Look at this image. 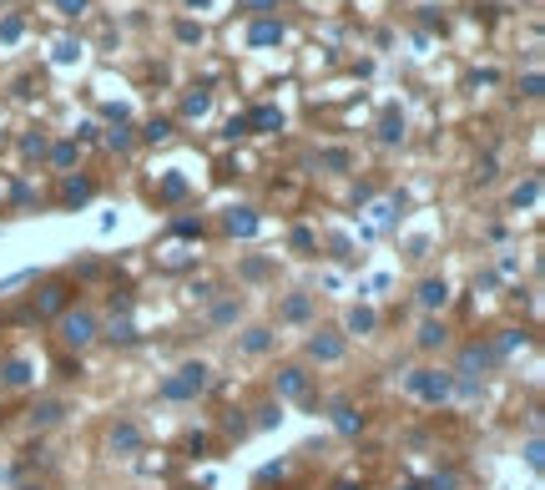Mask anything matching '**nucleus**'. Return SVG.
I'll return each mask as SVG.
<instances>
[{
	"instance_id": "obj_7",
	"label": "nucleus",
	"mask_w": 545,
	"mask_h": 490,
	"mask_svg": "<svg viewBox=\"0 0 545 490\" xmlns=\"http://www.w3.org/2000/svg\"><path fill=\"white\" fill-rule=\"evenodd\" d=\"M248 40L253 46H278L283 40V20H257V26L248 31Z\"/></svg>"
},
{
	"instance_id": "obj_19",
	"label": "nucleus",
	"mask_w": 545,
	"mask_h": 490,
	"mask_svg": "<svg viewBox=\"0 0 545 490\" xmlns=\"http://www.w3.org/2000/svg\"><path fill=\"white\" fill-rule=\"evenodd\" d=\"M338 430H343V435L364 430V415H359V410H348V404H338Z\"/></svg>"
},
{
	"instance_id": "obj_21",
	"label": "nucleus",
	"mask_w": 545,
	"mask_h": 490,
	"mask_svg": "<svg viewBox=\"0 0 545 490\" xmlns=\"http://www.w3.org/2000/svg\"><path fill=\"white\" fill-rule=\"evenodd\" d=\"M142 137H147V142H167V137H172V121H167V117L147 121V132H142Z\"/></svg>"
},
{
	"instance_id": "obj_4",
	"label": "nucleus",
	"mask_w": 545,
	"mask_h": 490,
	"mask_svg": "<svg viewBox=\"0 0 545 490\" xmlns=\"http://www.w3.org/2000/svg\"><path fill=\"white\" fill-rule=\"evenodd\" d=\"M308 354L323 359V364H338V359H343V339H334V334H313V339H308Z\"/></svg>"
},
{
	"instance_id": "obj_18",
	"label": "nucleus",
	"mask_w": 545,
	"mask_h": 490,
	"mask_svg": "<svg viewBox=\"0 0 545 490\" xmlns=\"http://www.w3.org/2000/svg\"><path fill=\"white\" fill-rule=\"evenodd\" d=\"M0 379H6V385H26V379H31V364H26V359H10Z\"/></svg>"
},
{
	"instance_id": "obj_22",
	"label": "nucleus",
	"mask_w": 545,
	"mask_h": 490,
	"mask_svg": "<svg viewBox=\"0 0 545 490\" xmlns=\"http://www.w3.org/2000/svg\"><path fill=\"white\" fill-rule=\"evenodd\" d=\"M227 228H232V232H253V228H257V218H253L248 207H237L232 218H227Z\"/></svg>"
},
{
	"instance_id": "obj_33",
	"label": "nucleus",
	"mask_w": 545,
	"mask_h": 490,
	"mask_svg": "<svg viewBox=\"0 0 545 490\" xmlns=\"http://www.w3.org/2000/svg\"><path fill=\"white\" fill-rule=\"evenodd\" d=\"M192 6H207V0H192Z\"/></svg>"
},
{
	"instance_id": "obj_12",
	"label": "nucleus",
	"mask_w": 545,
	"mask_h": 490,
	"mask_svg": "<svg viewBox=\"0 0 545 490\" xmlns=\"http://www.w3.org/2000/svg\"><path fill=\"white\" fill-rule=\"evenodd\" d=\"M66 293H71L66 283H51L46 293H40V313H56V309H66Z\"/></svg>"
},
{
	"instance_id": "obj_8",
	"label": "nucleus",
	"mask_w": 545,
	"mask_h": 490,
	"mask_svg": "<svg viewBox=\"0 0 545 490\" xmlns=\"http://www.w3.org/2000/svg\"><path fill=\"white\" fill-rule=\"evenodd\" d=\"M278 389H283V394H293V399H298V394H308V374H303V369H283V374H278Z\"/></svg>"
},
{
	"instance_id": "obj_1",
	"label": "nucleus",
	"mask_w": 545,
	"mask_h": 490,
	"mask_svg": "<svg viewBox=\"0 0 545 490\" xmlns=\"http://www.w3.org/2000/svg\"><path fill=\"white\" fill-rule=\"evenodd\" d=\"M207 364H182L177 369V379H167L162 385V399H197L202 389H207Z\"/></svg>"
},
{
	"instance_id": "obj_11",
	"label": "nucleus",
	"mask_w": 545,
	"mask_h": 490,
	"mask_svg": "<svg viewBox=\"0 0 545 490\" xmlns=\"http://www.w3.org/2000/svg\"><path fill=\"white\" fill-rule=\"evenodd\" d=\"M495 359H500V354H495V344H470V349H465V369H475V364H479V369H490Z\"/></svg>"
},
{
	"instance_id": "obj_28",
	"label": "nucleus",
	"mask_w": 545,
	"mask_h": 490,
	"mask_svg": "<svg viewBox=\"0 0 545 490\" xmlns=\"http://www.w3.org/2000/svg\"><path fill=\"white\" fill-rule=\"evenodd\" d=\"M429 490H460V475H454V470H445V475H434V480H429Z\"/></svg>"
},
{
	"instance_id": "obj_5",
	"label": "nucleus",
	"mask_w": 545,
	"mask_h": 490,
	"mask_svg": "<svg viewBox=\"0 0 545 490\" xmlns=\"http://www.w3.org/2000/svg\"><path fill=\"white\" fill-rule=\"evenodd\" d=\"M419 304H424V309H445V304H449L445 279H424V283H419Z\"/></svg>"
},
{
	"instance_id": "obj_13",
	"label": "nucleus",
	"mask_w": 545,
	"mask_h": 490,
	"mask_svg": "<svg viewBox=\"0 0 545 490\" xmlns=\"http://www.w3.org/2000/svg\"><path fill=\"white\" fill-rule=\"evenodd\" d=\"M445 339H449V329H445V324H434V318H429V324L419 329V349H440Z\"/></svg>"
},
{
	"instance_id": "obj_27",
	"label": "nucleus",
	"mask_w": 545,
	"mask_h": 490,
	"mask_svg": "<svg viewBox=\"0 0 545 490\" xmlns=\"http://www.w3.org/2000/svg\"><path fill=\"white\" fill-rule=\"evenodd\" d=\"M232 318H237V304H217V309H212V329L232 324Z\"/></svg>"
},
{
	"instance_id": "obj_29",
	"label": "nucleus",
	"mask_w": 545,
	"mask_h": 490,
	"mask_svg": "<svg viewBox=\"0 0 545 490\" xmlns=\"http://www.w3.org/2000/svg\"><path fill=\"white\" fill-rule=\"evenodd\" d=\"M20 36V15H10V20H0V40H15Z\"/></svg>"
},
{
	"instance_id": "obj_14",
	"label": "nucleus",
	"mask_w": 545,
	"mask_h": 490,
	"mask_svg": "<svg viewBox=\"0 0 545 490\" xmlns=\"http://www.w3.org/2000/svg\"><path fill=\"white\" fill-rule=\"evenodd\" d=\"M308 309H313V304H308V293H293L288 304H283V318H293V324H303V318H308Z\"/></svg>"
},
{
	"instance_id": "obj_24",
	"label": "nucleus",
	"mask_w": 545,
	"mask_h": 490,
	"mask_svg": "<svg viewBox=\"0 0 545 490\" xmlns=\"http://www.w3.org/2000/svg\"><path fill=\"white\" fill-rule=\"evenodd\" d=\"M106 339H112V344H137V329L132 324H112V329H106Z\"/></svg>"
},
{
	"instance_id": "obj_3",
	"label": "nucleus",
	"mask_w": 545,
	"mask_h": 490,
	"mask_svg": "<svg viewBox=\"0 0 545 490\" xmlns=\"http://www.w3.org/2000/svg\"><path fill=\"white\" fill-rule=\"evenodd\" d=\"M409 389L419 394V399H429V404H440V399H449L454 379H449V374H440V369H419V374H409Z\"/></svg>"
},
{
	"instance_id": "obj_16",
	"label": "nucleus",
	"mask_w": 545,
	"mask_h": 490,
	"mask_svg": "<svg viewBox=\"0 0 545 490\" xmlns=\"http://www.w3.org/2000/svg\"><path fill=\"white\" fill-rule=\"evenodd\" d=\"M399 137H404V117H399V112H389V117H384V126H379V142H399Z\"/></svg>"
},
{
	"instance_id": "obj_35",
	"label": "nucleus",
	"mask_w": 545,
	"mask_h": 490,
	"mask_svg": "<svg viewBox=\"0 0 545 490\" xmlns=\"http://www.w3.org/2000/svg\"><path fill=\"white\" fill-rule=\"evenodd\" d=\"M187 490H192V485H187Z\"/></svg>"
},
{
	"instance_id": "obj_25",
	"label": "nucleus",
	"mask_w": 545,
	"mask_h": 490,
	"mask_svg": "<svg viewBox=\"0 0 545 490\" xmlns=\"http://www.w3.org/2000/svg\"><path fill=\"white\" fill-rule=\"evenodd\" d=\"M71 162H76V142H61L51 152V167H71Z\"/></svg>"
},
{
	"instance_id": "obj_26",
	"label": "nucleus",
	"mask_w": 545,
	"mask_h": 490,
	"mask_svg": "<svg viewBox=\"0 0 545 490\" xmlns=\"http://www.w3.org/2000/svg\"><path fill=\"white\" fill-rule=\"evenodd\" d=\"M535 198H540V182H535V177H530L525 187H515V193H510V202H515V207H520V202H535Z\"/></svg>"
},
{
	"instance_id": "obj_20",
	"label": "nucleus",
	"mask_w": 545,
	"mask_h": 490,
	"mask_svg": "<svg viewBox=\"0 0 545 490\" xmlns=\"http://www.w3.org/2000/svg\"><path fill=\"white\" fill-rule=\"evenodd\" d=\"M207 106H212V96H207V91H192V96L182 101V112H187V117H202Z\"/></svg>"
},
{
	"instance_id": "obj_2",
	"label": "nucleus",
	"mask_w": 545,
	"mask_h": 490,
	"mask_svg": "<svg viewBox=\"0 0 545 490\" xmlns=\"http://www.w3.org/2000/svg\"><path fill=\"white\" fill-rule=\"evenodd\" d=\"M91 339H96V318L86 309H71L66 318H61V344H66V349H86Z\"/></svg>"
},
{
	"instance_id": "obj_32",
	"label": "nucleus",
	"mask_w": 545,
	"mask_h": 490,
	"mask_svg": "<svg viewBox=\"0 0 545 490\" xmlns=\"http://www.w3.org/2000/svg\"><path fill=\"white\" fill-rule=\"evenodd\" d=\"M334 490H364V485H359V480H338Z\"/></svg>"
},
{
	"instance_id": "obj_23",
	"label": "nucleus",
	"mask_w": 545,
	"mask_h": 490,
	"mask_svg": "<svg viewBox=\"0 0 545 490\" xmlns=\"http://www.w3.org/2000/svg\"><path fill=\"white\" fill-rule=\"evenodd\" d=\"M61 415H66V404H56V399H51V404H40V410H36V424H56Z\"/></svg>"
},
{
	"instance_id": "obj_34",
	"label": "nucleus",
	"mask_w": 545,
	"mask_h": 490,
	"mask_svg": "<svg viewBox=\"0 0 545 490\" xmlns=\"http://www.w3.org/2000/svg\"><path fill=\"white\" fill-rule=\"evenodd\" d=\"M404 490H419V485H404Z\"/></svg>"
},
{
	"instance_id": "obj_15",
	"label": "nucleus",
	"mask_w": 545,
	"mask_h": 490,
	"mask_svg": "<svg viewBox=\"0 0 545 490\" xmlns=\"http://www.w3.org/2000/svg\"><path fill=\"white\" fill-rule=\"evenodd\" d=\"M268 344H273V329H248V339H243L248 354H268Z\"/></svg>"
},
{
	"instance_id": "obj_30",
	"label": "nucleus",
	"mask_w": 545,
	"mask_h": 490,
	"mask_svg": "<svg viewBox=\"0 0 545 490\" xmlns=\"http://www.w3.org/2000/svg\"><path fill=\"white\" fill-rule=\"evenodd\" d=\"M283 415H278V404H263V410H257V424H278Z\"/></svg>"
},
{
	"instance_id": "obj_10",
	"label": "nucleus",
	"mask_w": 545,
	"mask_h": 490,
	"mask_svg": "<svg viewBox=\"0 0 545 490\" xmlns=\"http://www.w3.org/2000/svg\"><path fill=\"white\" fill-rule=\"evenodd\" d=\"M248 126H257V132H278V126H283V112H278V106H257V112L248 117Z\"/></svg>"
},
{
	"instance_id": "obj_31",
	"label": "nucleus",
	"mask_w": 545,
	"mask_h": 490,
	"mask_svg": "<svg viewBox=\"0 0 545 490\" xmlns=\"http://www.w3.org/2000/svg\"><path fill=\"white\" fill-rule=\"evenodd\" d=\"M56 6L66 10V15H81V10H86V0H56Z\"/></svg>"
},
{
	"instance_id": "obj_17",
	"label": "nucleus",
	"mask_w": 545,
	"mask_h": 490,
	"mask_svg": "<svg viewBox=\"0 0 545 490\" xmlns=\"http://www.w3.org/2000/svg\"><path fill=\"white\" fill-rule=\"evenodd\" d=\"M374 324H379V318H374V309H354V313H348V329H354V334H368Z\"/></svg>"
},
{
	"instance_id": "obj_6",
	"label": "nucleus",
	"mask_w": 545,
	"mask_h": 490,
	"mask_svg": "<svg viewBox=\"0 0 545 490\" xmlns=\"http://www.w3.org/2000/svg\"><path fill=\"white\" fill-rule=\"evenodd\" d=\"M106 440H112V450H137V445H142V430H137V424H112V435H106Z\"/></svg>"
},
{
	"instance_id": "obj_9",
	"label": "nucleus",
	"mask_w": 545,
	"mask_h": 490,
	"mask_svg": "<svg viewBox=\"0 0 545 490\" xmlns=\"http://www.w3.org/2000/svg\"><path fill=\"white\" fill-rule=\"evenodd\" d=\"M91 193H96V187H91V182H86V177H81V182L71 177L66 187H61V202H66V207H76V202H91Z\"/></svg>"
}]
</instances>
